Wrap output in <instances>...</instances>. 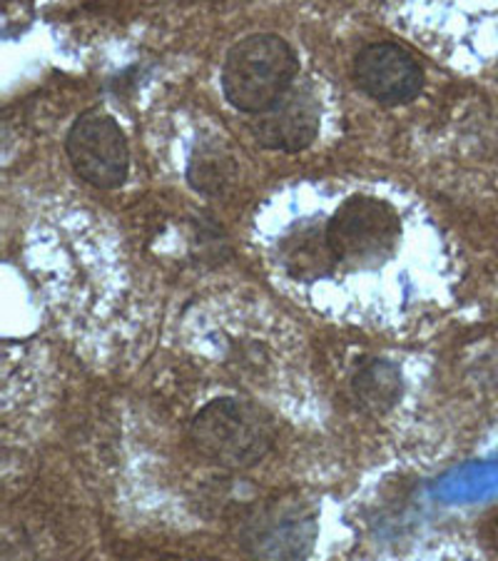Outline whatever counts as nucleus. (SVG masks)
Returning a JSON list of instances; mask_svg holds the SVG:
<instances>
[{"label": "nucleus", "instance_id": "1", "mask_svg": "<svg viewBox=\"0 0 498 561\" xmlns=\"http://www.w3.org/2000/svg\"><path fill=\"white\" fill-rule=\"evenodd\" d=\"M195 449L224 469H250L265 459L277 442V427L259 404L240 397L207 402L189 424Z\"/></svg>", "mask_w": 498, "mask_h": 561}, {"label": "nucleus", "instance_id": "2", "mask_svg": "<svg viewBox=\"0 0 498 561\" xmlns=\"http://www.w3.org/2000/svg\"><path fill=\"white\" fill-rule=\"evenodd\" d=\"M297 53L275 33H255L234 43L222 66V90L232 107L262 115L292 90Z\"/></svg>", "mask_w": 498, "mask_h": 561}, {"label": "nucleus", "instance_id": "3", "mask_svg": "<svg viewBox=\"0 0 498 561\" xmlns=\"http://www.w3.org/2000/svg\"><path fill=\"white\" fill-rule=\"evenodd\" d=\"M327 230L334 255L351 267L382 265L392 257L402 238V222L394 207L367 195H355L341 203Z\"/></svg>", "mask_w": 498, "mask_h": 561}, {"label": "nucleus", "instance_id": "4", "mask_svg": "<svg viewBox=\"0 0 498 561\" xmlns=\"http://www.w3.org/2000/svg\"><path fill=\"white\" fill-rule=\"evenodd\" d=\"M316 534V514L302 500H271L244 519L240 541L255 561H304Z\"/></svg>", "mask_w": 498, "mask_h": 561}, {"label": "nucleus", "instance_id": "5", "mask_svg": "<svg viewBox=\"0 0 498 561\" xmlns=\"http://www.w3.org/2000/svg\"><path fill=\"white\" fill-rule=\"evenodd\" d=\"M68 158L76 173L100 190H115L128 180L130 148L128 140L105 111H85L78 115L66 138Z\"/></svg>", "mask_w": 498, "mask_h": 561}, {"label": "nucleus", "instance_id": "6", "mask_svg": "<svg viewBox=\"0 0 498 561\" xmlns=\"http://www.w3.org/2000/svg\"><path fill=\"white\" fill-rule=\"evenodd\" d=\"M355 80L371 101L382 105L412 103L424 88L419 60L396 43H371L355 60Z\"/></svg>", "mask_w": 498, "mask_h": 561}, {"label": "nucleus", "instance_id": "7", "mask_svg": "<svg viewBox=\"0 0 498 561\" xmlns=\"http://www.w3.org/2000/svg\"><path fill=\"white\" fill-rule=\"evenodd\" d=\"M322 103L312 83H294L275 105L257 115L255 138L269 150L302 152L320 135Z\"/></svg>", "mask_w": 498, "mask_h": 561}, {"label": "nucleus", "instance_id": "8", "mask_svg": "<svg viewBox=\"0 0 498 561\" xmlns=\"http://www.w3.org/2000/svg\"><path fill=\"white\" fill-rule=\"evenodd\" d=\"M279 260L297 283H316V279L329 277L339 265L329 242L327 225L316 222H304L289 232L279 242Z\"/></svg>", "mask_w": 498, "mask_h": 561}, {"label": "nucleus", "instance_id": "9", "mask_svg": "<svg viewBox=\"0 0 498 561\" xmlns=\"http://www.w3.org/2000/svg\"><path fill=\"white\" fill-rule=\"evenodd\" d=\"M402 369L389 359H369L351 377V394L371 417H382V414L392 412L402 400Z\"/></svg>", "mask_w": 498, "mask_h": 561}, {"label": "nucleus", "instance_id": "10", "mask_svg": "<svg viewBox=\"0 0 498 561\" xmlns=\"http://www.w3.org/2000/svg\"><path fill=\"white\" fill-rule=\"evenodd\" d=\"M232 160L220 150H199L189 162V183L202 193H220L230 183Z\"/></svg>", "mask_w": 498, "mask_h": 561}]
</instances>
